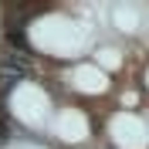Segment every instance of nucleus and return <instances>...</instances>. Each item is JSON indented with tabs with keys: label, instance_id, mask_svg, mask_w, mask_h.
Listing matches in <instances>:
<instances>
[{
	"label": "nucleus",
	"instance_id": "f257e3e1",
	"mask_svg": "<svg viewBox=\"0 0 149 149\" xmlns=\"http://www.w3.org/2000/svg\"><path fill=\"white\" fill-rule=\"evenodd\" d=\"M3 136H10V119L3 115V105H0V139Z\"/></svg>",
	"mask_w": 149,
	"mask_h": 149
}]
</instances>
